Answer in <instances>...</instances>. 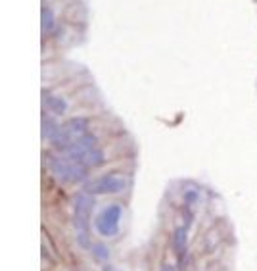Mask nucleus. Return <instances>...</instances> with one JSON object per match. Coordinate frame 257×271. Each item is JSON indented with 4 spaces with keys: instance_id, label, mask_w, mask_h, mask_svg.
<instances>
[{
    "instance_id": "1",
    "label": "nucleus",
    "mask_w": 257,
    "mask_h": 271,
    "mask_svg": "<svg viewBox=\"0 0 257 271\" xmlns=\"http://www.w3.org/2000/svg\"><path fill=\"white\" fill-rule=\"evenodd\" d=\"M93 194L91 192H79L73 200V225L79 231L77 233V243L83 248L91 250V243H89V221H91V212H93Z\"/></svg>"
},
{
    "instance_id": "2",
    "label": "nucleus",
    "mask_w": 257,
    "mask_h": 271,
    "mask_svg": "<svg viewBox=\"0 0 257 271\" xmlns=\"http://www.w3.org/2000/svg\"><path fill=\"white\" fill-rule=\"evenodd\" d=\"M89 125L91 121L87 117H73L70 121H66L64 125H60L58 133L52 138V144L58 146L60 150H64L66 146H70L71 142H75L77 138L89 133Z\"/></svg>"
},
{
    "instance_id": "3",
    "label": "nucleus",
    "mask_w": 257,
    "mask_h": 271,
    "mask_svg": "<svg viewBox=\"0 0 257 271\" xmlns=\"http://www.w3.org/2000/svg\"><path fill=\"white\" fill-rule=\"evenodd\" d=\"M129 185V179L123 173H106L98 179H94L89 183L87 192L91 194H117L123 192Z\"/></svg>"
},
{
    "instance_id": "4",
    "label": "nucleus",
    "mask_w": 257,
    "mask_h": 271,
    "mask_svg": "<svg viewBox=\"0 0 257 271\" xmlns=\"http://www.w3.org/2000/svg\"><path fill=\"white\" fill-rule=\"evenodd\" d=\"M123 210L119 204H110L108 208H104L100 212V216L96 217L94 227L102 237H116L119 231V221H121Z\"/></svg>"
},
{
    "instance_id": "5",
    "label": "nucleus",
    "mask_w": 257,
    "mask_h": 271,
    "mask_svg": "<svg viewBox=\"0 0 257 271\" xmlns=\"http://www.w3.org/2000/svg\"><path fill=\"white\" fill-rule=\"evenodd\" d=\"M96 144H98V138L94 135H89V133H87V135H83L81 138H77L75 142H71L70 146H66V148L62 150V154L71 160H79L83 154H87L89 150L96 148Z\"/></svg>"
},
{
    "instance_id": "6",
    "label": "nucleus",
    "mask_w": 257,
    "mask_h": 271,
    "mask_svg": "<svg viewBox=\"0 0 257 271\" xmlns=\"http://www.w3.org/2000/svg\"><path fill=\"white\" fill-rule=\"evenodd\" d=\"M43 104L47 106V110H50V112L56 113V115H64V113L68 112V102L62 96L47 94V96H43Z\"/></svg>"
},
{
    "instance_id": "7",
    "label": "nucleus",
    "mask_w": 257,
    "mask_h": 271,
    "mask_svg": "<svg viewBox=\"0 0 257 271\" xmlns=\"http://www.w3.org/2000/svg\"><path fill=\"white\" fill-rule=\"evenodd\" d=\"M104 160H106V156H104V152L96 146V148H93V150H89L87 154H83L81 158H79V162H83L89 169H93V167H98V165H102L104 163Z\"/></svg>"
},
{
    "instance_id": "8",
    "label": "nucleus",
    "mask_w": 257,
    "mask_h": 271,
    "mask_svg": "<svg viewBox=\"0 0 257 271\" xmlns=\"http://www.w3.org/2000/svg\"><path fill=\"white\" fill-rule=\"evenodd\" d=\"M187 244H188V233L185 227H179L173 235V246H175V254L179 258H183L185 250H187Z\"/></svg>"
},
{
    "instance_id": "9",
    "label": "nucleus",
    "mask_w": 257,
    "mask_h": 271,
    "mask_svg": "<svg viewBox=\"0 0 257 271\" xmlns=\"http://www.w3.org/2000/svg\"><path fill=\"white\" fill-rule=\"evenodd\" d=\"M54 27H56L54 10L50 6H43V12H41V29H43V33H50Z\"/></svg>"
},
{
    "instance_id": "10",
    "label": "nucleus",
    "mask_w": 257,
    "mask_h": 271,
    "mask_svg": "<svg viewBox=\"0 0 257 271\" xmlns=\"http://www.w3.org/2000/svg\"><path fill=\"white\" fill-rule=\"evenodd\" d=\"M58 129H60V125L56 123V119H54V117L43 115V138L52 140V138H54V135L58 133Z\"/></svg>"
},
{
    "instance_id": "11",
    "label": "nucleus",
    "mask_w": 257,
    "mask_h": 271,
    "mask_svg": "<svg viewBox=\"0 0 257 271\" xmlns=\"http://www.w3.org/2000/svg\"><path fill=\"white\" fill-rule=\"evenodd\" d=\"M91 252H93V256L98 260V262H106V260H110V250L106 244H102V243H96L91 246Z\"/></svg>"
},
{
    "instance_id": "12",
    "label": "nucleus",
    "mask_w": 257,
    "mask_h": 271,
    "mask_svg": "<svg viewBox=\"0 0 257 271\" xmlns=\"http://www.w3.org/2000/svg\"><path fill=\"white\" fill-rule=\"evenodd\" d=\"M198 200H200V196H198L196 190H188L187 194H185V204H187V206H194Z\"/></svg>"
},
{
    "instance_id": "13",
    "label": "nucleus",
    "mask_w": 257,
    "mask_h": 271,
    "mask_svg": "<svg viewBox=\"0 0 257 271\" xmlns=\"http://www.w3.org/2000/svg\"><path fill=\"white\" fill-rule=\"evenodd\" d=\"M102 271H121V270H117L114 264H104L102 266Z\"/></svg>"
},
{
    "instance_id": "14",
    "label": "nucleus",
    "mask_w": 257,
    "mask_h": 271,
    "mask_svg": "<svg viewBox=\"0 0 257 271\" xmlns=\"http://www.w3.org/2000/svg\"><path fill=\"white\" fill-rule=\"evenodd\" d=\"M162 271H173V270H171V268H167V266H165V268H164V270H162Z\"/></svg>"
}]
</instances>
